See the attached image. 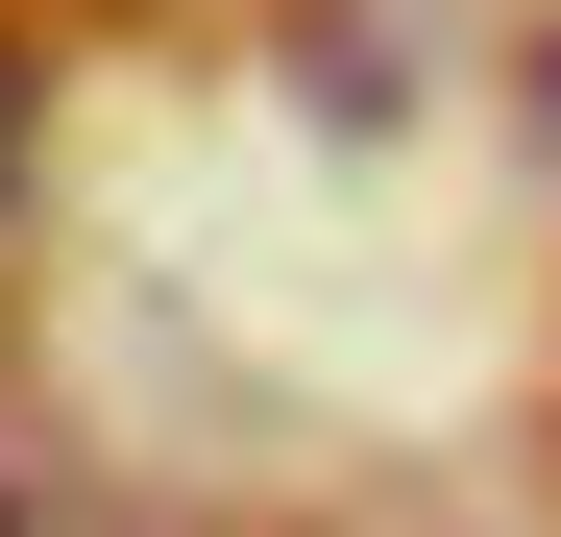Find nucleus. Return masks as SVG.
Wrapping results in <instances>:
<instances>
[{"mask_svg":"<svg viewBox=\"0 0 561 537\" xmlns=\"http://www.w3.org/2000/svg\"><path fill=\"white\" fill-rule=\"evenodd\" d=\"M0 196H25V49H0Z\"/></svg>","mask_w":561,"mask_h":537,"instance_id":"1","label":"nucleus"},{"mask_svg":"<svg viewBox=\"0 0 561 537\" xmlns=\"http://www.w3.org/2000/svg\"><path fill=\"white\" fill-rule=\"evenodd\" d=\"M537 123H561V99H537Z\"/></svg>","mask_w":561,"mask_h":537,"instance_id":"2","label":"nucleus"}]
</instances>
